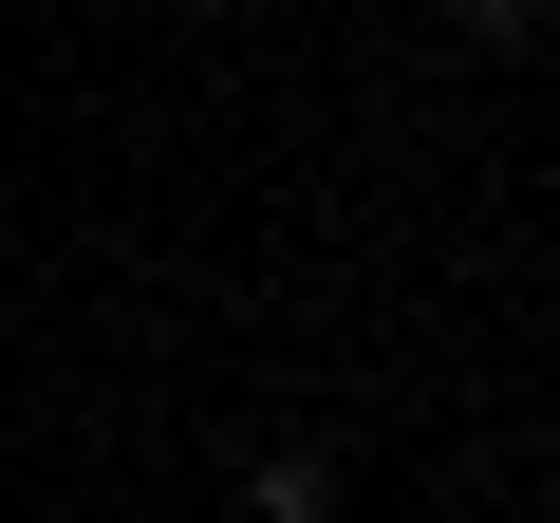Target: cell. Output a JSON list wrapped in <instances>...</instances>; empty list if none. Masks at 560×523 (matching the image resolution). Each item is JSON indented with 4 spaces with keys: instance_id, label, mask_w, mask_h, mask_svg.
<instances>
[{
    "instance_id": "cell-1",
    "label": "cell",
    "mask_w": 560,
    "mask_h": 523,
    "mask_svg": "<svg viewBox=\"0 0 560 523\" xmlns=\"http://www.w3.org/2000/svg\"><path fill=\"white\" fill-rule=\"evenodd\" d=\"M243 523H337V449H243Z\"/></svg>"
},
{
    "instance_id": "cell-2",
    "label": "cell",
    "mask_w": 560,
    "mask_h": 523,
    "mask_svg": "<svg viewBox=\"0 0 560 523\" xmlns=\"http://www.w3.org/2000/svg\"><path fill=\"white\" fill-rule=\"evenodd\" d=\"M448 38H486V57H523V38H560V0H448Z\"/></svg>"
}]
</instances>
